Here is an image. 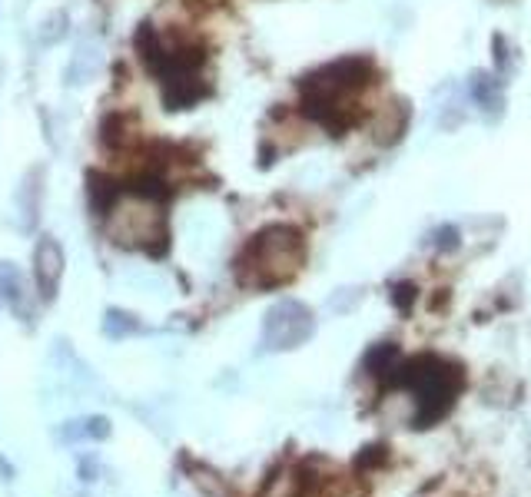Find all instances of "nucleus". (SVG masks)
<instances>
[{
	"mask_svg": "<svg viewBox=\"0 0 531 497\" xmlns=\"http://www.w3.org/2000/svg\"><path fill=\"white\" fill-rule=\"evenodd\" d=\"M139 57L147 60L153 74L160 76L163 83V103L170 110H190L193 103H200L210 87L202 83V53L200 43L193 40H177L156 34L150 24H143V30L137 34Z\"/></svg>",
	"mask_w": 531,
	"mask_h": 497,
	"instance_id": "f257e3e1",
	"label": "nucleus"
},
{
	"mask_svg": "<svg viewBox=\"0 0 531 497\" xmlns=\"http://www.w3.org/2000/svg\"><path fill=\"white\" fill-rule=\"evenodd\" d=\"M376 67L369 57H342L303 80V113L326 130H342L355 120L353 103L372 83Z\"/></svg>",
	"mask_w": 531,
	"mask_h": 497,
	"instance_id": "f03ea898",
	"label": "nucleus"
},
{
	"mask_svg": "<svg viewBox=\"0 0 531 497\" xmlns=\"http://www.w3.org/2000/svg\"><path fill=\"white\" fill-rule=\"evenodd\" d=\"M462 365L445 361L439 355H412L395 365V372L382 382L385 388H408L412 401H416V414H412V428H432L439 424L456 408L458 391H462Z\"/></svg>",
	"mask_w": 531,
	"mask_h": 497,
	"instance_id": "7ed1b4c3",
	"label": "nucleus"
},
{
	"mask_svg": "<svg viewBox=\"0 0 531 497\" xmlns=\"http://www.w3.org/2000/svg\"><path fill=\"white\" fill-rule=\"evenodd\" d=\"M305 242L303 233L296 225H266L263 233H256L246 248L240 252L236 275L242 286L253 288H276L286 286L292 275L303 269Z\"/></svg>",
	"mask_w": 531,
	"mask_h": 497,
	"instance_id": "20e7f679",
	"label": "nucleus"
},
{
	"mask_svg": "<svg viewBox=\"0 0 531 497\" xmlns=\"http://www.w3.org/2000/svg\"><path fill=\"white\" fill-rule=\"evenodd\" d=\"M160 183L130 186L127 193H116V199L107 206V233L116 246L123 248H147L153 256L163 252L166 239V216H163V189Z\"/></svg>",
	"mask_w": 531,
	"mask_h": 497,
	"instance_id": "39448f33",
	"label": "nucleus"
},
{
	"mask_svg": "<svg viewBox=\"0 0 531 497\" xmlns=\"http://www.w3.org/2000/svg\"><path fill=\"white\" fill-rule=\"evenodd\" d=\"M316 335V315L299 298H282L263 319V351H292Z\"/></svg>",
	"mask_w": 531,
	"mask_h": 497,
	"instance_id": "423d86ee",
	"label": "nucleus"
},
{
	"mask_svg": "<svg viewBox=\"0 0 531 497\" xmlns=\"http://www.w3.org/2000/svg\"><path fill=\"white\" fill-rule=\"evenodd\" d=\"M34 275H37V292L44 302L57 298L60 275H64V248L53 236H40L34 248Z\"/></svg>",
	"mask_w": 531,
	"mask_h": 497,
	"instance_id": "0eeeda50",
	"label": "nucleus"
},
{
	"mask_svg": "<svg viewBox=\"0 0 531 497\" xmlns=\"http://www.w3.org/2000/svg\"><path fill=\"white\" fill-rule=\"evenodd\" d=\"M399 361H402L399 345H395V342H382V345H372L366 351V359H362V372L372 375V378H379V382H385V378L395 372V365H399Z\"/></svg>",
	"mask_w": 531,
	"mask_h": 497,
	"instance_id": "6e6552de",
	"label": "nucleus"
},
{
	"mask_svg": "<svg viewBox=\"0 0 531 497\" xmlns=\"http://www.w3.org/2000/svg\"><path fill=\"white\" fill-rule=\"evenodd\" d=\"M472 97H475V103H479L481 110H492V113H502V103H505L502 83H498L495 76H485V74H475V80H472Z\"/></svg>",
	"mask_w": 531,
	"mask_h": 497,
	"instance_id": "1a4fd4ad",
	"label": "nucleus"
},
{
	"mask_svg": "<svg viewBox=\"0 0 531 497\" xmlns=\"http://www.w3.org/2000/svg\"><path fill=\"white\" fill-rule=\"evenodd\" d=\"M103 332L110 338H127L133 335V332H139V319L123 309H107V315H103Z\"/></svg>",
	"mask_w": 531,
	"mask_h": 497,
	"instance_id": "9d476101",
	"label": "nucleus"
},
{
	"mask_svg": "<svg viewBox=\"0 0 531 497\" xmlns=\"http://www.w3.org/2000/svg\"><path fill=\"white\" fill-rule=\"evenodd\" d=\"M0 292H4V298L11 302L17 312H24V305H20V272L13 269L11 262H0Z\"/></svg>",
	"mask_w": 531,
	"mask_h": 497,
	"instance_id": "9b49d317",
	"label": "nucleus"
},
{
	"mask_svg": "<svg viewBox=\"0 0 531 497\" xmlns=\"http://www.w3.org/2000/svg\"><path fill=\"white\" fill-rule=\"evenodd\" d=\"M432 246L439 248V252H452V248L462 246V233H458V225H439V229L432 233Z\"/></svg>",
	"mask_w": 531,
	"mask_h": 497,
	"instance_id": "f8f14e48",
	"label": "nucleus"
},
{
	"mask_svg": "<svg viewBox=\"0 0 531 497\" xmlns=\"http://www.w3.org/2000/svg\"><path fill=\"white\" fill-rule=\"evenodd\" d=\"M385 458H389V447H385V445H369L366 451L355 458V468H359V471H369V468L382 464Z\"/></svg>",
	"mask_w": 531,
	"mask_h": 497,
	"instance_id": "ddd939ff",
	"label": "nucleus"
},
{
	"mask_svg": "<svg viewBox=\"0 0 531 497\" xmlns=\"http://www.w3.org/2000/svg\"><path fill=\"white\" fill-rule=\"evenodd\" d=\"M83 431H87V438H93V441H107L114 428H110V418L93 414V418H87V422H83Z\"/></svg>",
	"mask_w": 531,
	"mask_h": 497,
	"instance_id": "4468645a",
	"label": "nucleus"
},
{
	"mask_svg": "<svg viewBox=\"0 0 531 497\" xmlns=\"http://www.w3.org/2000/svg\"><path fill=\"white\" fill-rule=\"evenodd\" d=\"M416 296H418V288L412 286V282H399V286L392 288V302L399 305V309H412V302H416Z\"/></svg>",
	"mask_w": 531,
	"mask_h": 497,
	"instance_id": "2eb2a0df",
	"label": "nucleus"
},
{
	"mask_svg": "<svg viewBox=\"0 0 531 497\" xmlns=\"http://www.w3.org/2000/svg\"><path fill=\"white\" fill-rule=\"evenodd\" d=\"M80 477H83V481H93V477H97V464H93V461H83V464H80Z\"/></svg>",
	"mask_w": 531,
	"mask_h": 497,
	"instance_id": "dca6fc26",
	"label": "nucleus"
},
{
	"mask_svg": "<svg viewBox=\"0 0 531 497\" xmlns=\"http://www.w3.org/2000/svg\"><path fill=\"white\" fill-rule=\"evenodd\" d=\"M299 497H326V494H322V491H316V487H305V491H303Z\"/></svg>",
	"mask_w": 531,
	"mask_h": 497,
	"instance_id": "f3484780",
	"label": "nucleus"
}]
</instances>
